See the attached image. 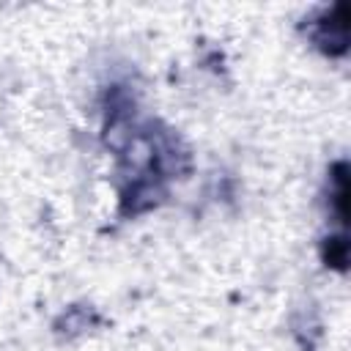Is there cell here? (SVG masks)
Wrapping results in <instances>:
<instances>
[{"mask_svg":"<svg viewBox=\"0 0 351 351\" xmlns=\"http://www.w3.org/2000/svg\"><path fill=\"white\" fill-rule=\"evenodd\" d=\"M307 36L315 49H321L329 58H340L348 49V16L346 3H335L332 8L318 11L307 19Z\"/></svg>","mask_w":351,"mask_h":351,"instance_id":"obj_1","label":"cell"},{"mask_svg":"<svg viewBox=\"0 0 351 351\" xmlns=\"http://www.w3.org/2000/svg\"><path fill=\"white\" fill-rule=\"evenodd\" d=\"M329 208L335 211L337 222H346V217H348V167L343 159L329 167Z\"/></svg>","mask_w":351,"mask_h":351,"instance_id":"obj_2","label":"cell"},{"mask_svg":"<svg viewBox=\"0 0 351 351\" xmlns=\"http://www.w3.org/2000/svg\"><path fill=\"white\" fill-rule=\"evenodd\" d=\"M93 324H99V318H96V313L88 307H69V310H63L60 315H58V321H55V332L58 335H66V337H74V335H82L85 329H90Z\"/></svg>","mask_w":351,"mask_h":351,"instance_id":"obj_3","label":"cell"},{"mask_svg":"<svg viewBox=\"0 0 351 351\" xmlns=\"http://www.w3.org/2000/svg\"><path fill=\"white\" fill-rule=\"evenodd\" d=\"M321 261L329 266V269H337V271H346V263H348V241L346 236H326L321 241Z\"/></svg>","mask_w":351,"mask_h":351,"instance_id":"obj_4","label":"cell"}]
</instances>
